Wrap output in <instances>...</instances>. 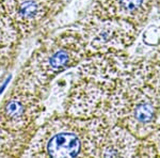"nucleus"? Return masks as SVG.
I'll list each match as a JSON object with an SVG mask.
<instances>
[{
    "instance_id": "f257e3e1",
    "label": "nucleus",
    "mask_w": 160,
    "mask_h": 158,
    "mask_svg": "<svg viewBox=\"0 0 160 158\" xmlns=\"http://www.w3.org/2000/svg\"><path fill=\"white\" fill-rule=\"evenodd\" d=\"M102 118L148 137L160 125V58L128 59L106 105Z\"/></svg>"
},
{
    "instance_id": "f03ea898",
    "label": "nucleus",
    "mask_w": 160,
    "mask_h": 158,
    "mask_svg": "<svg viewBox=\"0 0 160 158\" xmlns=\"http://www.w3.org/2000/svg\"><path fill=\"white\" fill-rule=\"evenodd\" d=\"M109 121L53 115L30 140L22 157H97Z\"/></svg>"
},
{
    "instance_id": "7ed1b4c3",
    "label": "nucleus",
    "mask_w": 160,
    "mask_h": 158,
    "mask_svg": "<svg viewBox=\"0 0 160 158\" xmlns=\"http://www.w3.org/2000/svg\"><path fill=\"white\" fill-rule=\"evenodd\" d=\"M128 59L126 51L88 56L76 66V78L65 98L63 113L78 119L102 118Z\"/></svg>"
},
{
    "instance_id": "20e7f679",
    "label": "nucleus",
    "mask_w": 160,
    "mask_h": 158,
    "mask_svg": "<svg viewBox=\"0 0 160 158\" xmlns=\"http://www.w3.org/2000/svg\"><path fill=\"white\" fill-rule=\"evenodd\" d=\"M88 56L86 40L74 24L44 38L17 75L46 92L59 75L76 67Z\"/></svg>"
},
{
    "instance_id": "39448f33",
    "label": "nucleus",
    "mask_w": 160,
    "mask_h": 158,
    "mask_svg": "<svg viewBox=\"0 0 160 158\" xmlns=\"http://www.w3.org/2000/svg\"><path fill=\"white\" fill-rule=\"evenodd\" d=\"M46 92L17 75L0 102V133L32 139L44 110Z\"/></svg>"
},
{
    "instance_id": "423d86ee",
    "label": "nucleus",
    "mask_w": 160,
    "mask_h": 158,
    "mask_svg": "<svg viewBox=\"0 0 160 158\" xmlns=\"http://www.w3.org/2000/svg\"><path fill=\"white\" fill-rule=\"evenodd\" d=\"M75 25L86 40L89 56L126 51L140 31V28L126 20L99 18L89 13Z\"/></svg>"
},
{
    "instance_id": "0eeeda50",
    "label": "nucleus",
    "mask_w": 160,
    "mask_h": 158,
    "mask_svg": "<svg viewBox=\"0 0 160 158\" xmlns=\"http://www.w3.org/2000/svg\"><path fill=\"white\" fill-rule=\"evenodd\" d=\"M0 3L25 38L52 18L63 0H0Z\"/></svg>"
},
{
    "instance_id": "6e6552de",
    "label": "nucleus",
    "mask_w": 160,
    "mask_h": 158,
    "mask_svg": "<svg viewBox=\"0 0 160 158\" xmlns=\"http://www.w3.org/2000/svg\"><path fill=\"white\" fill-rule=\"evenodd\" d=\"M153 8L152 0H93L88 13L99 18L126 20L141 29Z\"/></svg>"
},
{
    "instance_id": "1a4fd4ad",
    "label": "nucleus",
    "mask_w": 160,
    "mask_h": 158,
    "mask_svg": "<svg viewBox=\"0 0 160 158\" xmlns=\"http://www.w3.org/2000/svg\"><path fill=\"white\" fill-rule=\"evenodd\" d=\"M140 142L127 129L109 122L97 157H137Z\"/></svg>"
},
{
    "instance_id": "9d476101",
    "label": "nucleus",
    "mask_w": 160,
    "mask_h": 158,
    "mask_svg": "<svg viewBox=\"0 0 160 158\" xmlns=\"http://www.w3.org/2000/svg\"><path fill=\"white\" fill-rule=\"evenodd\" d=\"M22 40L18 28L0 3V69L9 71L11 69Z\"/></svg>"
},
{
    "instance_id": "9b49d317",
    "label": "nucleus",
    "mask_w": 160,
    "mask_h": 158,
    "mask_svg": "<svg viewBox=\"0 0 160 158\" xmlns=\"http://www.w3.org/2000/svg\"><path fill=\"white\" fill-rule=\"evenodd\" d=\"M145 139H148L153 144L155 147V151H156L157 157H160V125L148 137H146Z\"/></svg>"
},
{
    "instance_id": "f8f14e48",
    "label": "nucleus",
    "mask_w": 160,
    "mask_h": 158,
    "mask_svg": "<svg viewBox=\"0 0 160 158\" xmlns=\"http://www.w3.org/2000/svg\"><path fill=\"white\" fill-rule=\"evenodd\" d=\"M7 72H9V71H6V69H0V84H1L2 79H3L4 76H6Z\"/></svg>"
},
{
    "instance_id": "ddd939ff",
    "label": "nucleus",
    "mask_w": 160,
    "mask_h": 158,
    "mask_svg": "<svg viewBox=\"0 0 160 158\" xmlns=\"http://www.w3.org/2000/svg\"><path fill=\"white\" fill-rule=\"evenodd\" d=\"M152 2H153L154 8H159L160 9V0H152Z\"/></svg>"
},
{
    "instance_id": "4468645a",
    "label": "nucleus",
    "mask_w": 160,
    "mask_h": 158,
    "mask_svg": "<svg viewBox=\"0 0 160 158\" xmlns=\"http://www.w3.org/2000/svg\"><path fill=\"white\" fill-rule=\"evenodd\" d=\"M155 55L160 58V43L158 44V46H157V49H156V53H155Z\"/></svg>"
}]
</instances>
